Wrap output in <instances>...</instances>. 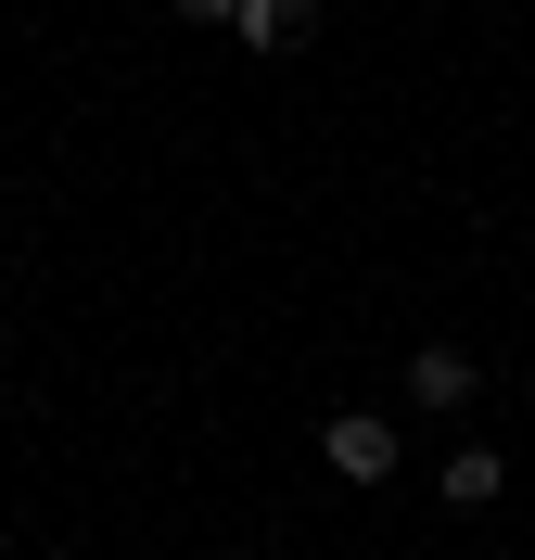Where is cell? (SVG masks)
<instances>
[{
  "label": "cell",
  "instance_id": "5",
  "mask_svg": "<svg viewBox=\"0 0 535 560\" xmlns=\"http://www.w3.org/2000/svg\"><path fill=\"white\" fill-rule=\"evenodd\" d=\"M230 13H243V0H178V26H230Z\"/></svg>",
  "mask_w": 535,
  "mask_h": 560
},
{
  "label": "cell",
  "instance_id": "4",
  "mask_svg": "<svg viewBox=\"0 0 535 560\" xmlns=\"http://www.w3.org/2000/svg\"><path fill=\"white\" fill-rule=\"evenodd\" d=\"M408 395H421V408H472V357L460 345H421L408 357Z\"/></svg>",
  "mask_w": 535,
  "mask_h": 560
},
{
  "label": "cell",
  "instance_id": "3",
  "mask_svg": "<svg viewBox=\"0 0 535 560\" xmlns=\"http://www.w3.org/2000/svg\"><path fill=\"white\" fill-rule=\"evenodd\" d=\"M433 485H446V510H485V497L510 485V458H498V446H446V471H433Z\"/></svg>",
  "mask_w": 535,
  "mask_h": 560
},
{
  "label": "cell",
  "instance_id": "1",
  "mask_svg": "<svg viewBox=\"0 0 535 560\" xmlns=\"http://www.w3.org/2000/svg\"><path fill=\"white\" fill-rule=\"evenodd\" d=\"M319 458H332V471H345V485H383V471H395V433H383V420H370V408H345V420H332V433H319Z\"/></svg>",
  "mask_w": 535,
  "mask_h": 560
},
{
  "label": "cell",
  "instance_id": "2",
  "mask_svg": "<svg viewBox=\"0 0 535 560\" xmlns=\"http://www.w3.org/2000/svg\"><path fill=\"white\" fill-rule=\"evenodd\" d=\"M230 26H243V51H306V26H319V0H243Z\"/></svg>",
  "mask_w": 535,
  "mask_h": 560
}]
</instances>
